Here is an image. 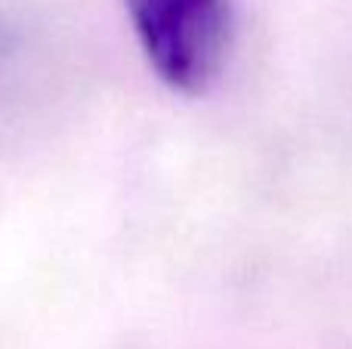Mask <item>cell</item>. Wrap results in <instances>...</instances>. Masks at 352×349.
I'll return each mask as SVG.
<instances>
[{"mask_svg": "<svg viewBox=\"0 0 352 349\" xmlns=\"http://www.w3.org/2000/svg\"><path fill=\"white\" fill-rule=\"evenodd\" d=\"M148 65L170 90L201 96L229 56V0H124Z\"/></svg>", "mask_w": 352, "mask_h": 349, "instance_id": "obj_1", "label": "cell"}]
</instances>
